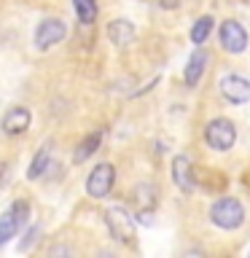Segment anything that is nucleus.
Masks as SVG:
<instances>
[{
  "label": "nucleus",
  "instance_id": "1",
  "mask_svg": "<svg viewBox=\"0 0 250 258\" xmlns=\"http://www.w3.org/2000/svg\"><path fill=\"white\" fill-rule=\"evenodd\" d=\"M210 221L223 231H234L245 223V207L237 197H221L210 207Z\"/></svg>",
  "mask_w": 250,
  "mask_h": 258
},
{
  "label": "nucleus",
  "instance_id": "2",
  "mask_svg": "<svg viewBox=\"0 0 250 258\" xmlns=\"http://www.w3.org/2000/svg\"><path fill=\"white\" fill-rule=\"evenodd\" d=\"M105 226H108L110 237L116 242H124V245H132L135 237H137V226H135V218L127 213L121 205L116 207H108L105 210Z\"/></svg>",
  "mask_w": 250,
  "mask_h": 258
},
{
  "label": "nucleus",
  "instance_id": "3",
  "mask_svg": "<svg viewBox=\"0 0 250 258\" xmlns=\"http://www.w3.org/2000/svg\"><path fill=\"white\" fill-rule=\"evenodd\" d=\"M205 143L210 145L213 151H231L234 143H237V126H234V121L229 118H213L205 124Z\"/></svg>",
  "mask_w": 250,
  "mask_h": 258
},
{
  "label": "nucleus",
  "instance_id": "4",
  "mask_svg": "<svg viewBox=\"0 0 250 258\" xmlns=\"http://www.w3.org/2000/svg\"><path fill=\"white\" fill-rule=\"evenodd\" d=\"M113 183H116V167L110 164V161H102V164H97L92 172L86 177V194L92 199H105L113 188Z\"/></svg>",
  "mask_w": 250,
  "mask_h": 258
},
{
  "label": "nucleus",
  "instance_id": "5",
  "mask_svg": "<svg viewBox=\"0 0 250 258\" xmlns=\"http://www.w3.org/2000/svg\"><path fill=\"white\" fill-rule=\"evenodd\" d=\"M218 38H221L223 51L229 54H242L247 48V30L237 19H226L221 24V30H218Z\"/></svg>",
  "mask_w": 250,
  "mask_h": 258
},
{
  "label": "nucleus",
  "instance_id": "6",
  "mask_svg": "<svg viewBox=\"0 0 250 258\" xmlns=\"http://www.w3.org/2000/svg\"><path fill=\"white\" fill-rule=\"evenodd\" d=\"M218 89H221L223 100L231 102V105H245L250 102V81L237 76V73H229V76L221 78V84H218Z\"/></svg>",
  "mask_w": 250,
  "mask_h": 258
},
{
  "label": "nucleus",
  "instance_id": "7",
  "mask_svg": "<svg viewBox=\"0 0 250 258\" xmlns=\"http://www.w3.org/2000/svg\"><path fill=\"white\" fill-rule=\"evenodd\" d=\"M30 121H32L30 108H24V105H14V108L6 110L3 121H0V129H3L8 137H16V135H24V132H27Z\"/></svg>",
  "mask_w": 250,
  "mask_h": 258
},
{
  "label": "nucleus",
  "instance_id": "8",
  "mask_svg": "<svg viewBox=\"0 0 250 258\" xmlns=\"http://www.w3.org/2000/svg\"><path fill=\"white\" fill-rule=\"evenodd\" d=\"M68 35V27H65L62 19H43L35 30V46L38 48H51L59 40Z\"/></svg>",
  "mask_w": 250,
  "mask_h": 258
},
{
  "label": "nucleus",
  "instance_id": "9",
  "mask_svg": "<svg viewBox=\"0 0 250 258\" xmlns=\"http://www.w3.org/2000/svg\"><path fill=\"white\" fill-rule=\"evenodd\" d=\"M172 180H175V185L183 194H194V188H197V180H194V164H191L189 156H183V153L172 159Z\"/></svg>",
  "mask_w": 250,
  "mask_h": 258
},
{
  "label": "nucleus",
  "instance_id": "10",
  "mask_svg": "<svg viewBox=\"0 0 250 258\" xmlns=\"http://www.w3.org/2000/svg\"><path fill=\"white\" fill-rule=\"evenodd\" d=\"M207 62H210V54L205 51V48H197V51L189 56L185 70H183V81H185L189 89H194L202 81V76H205V70H207Z\"/></svg>",
  "mask_w": 250,
  "mask_h": 258
},
{
  "label": "nucleus",
  "instance_id": "11",
  "mask_svg": "<svg viewBox=\"0 0 250 258\" xmlns=\"http://www.w3.org/2000/svg\"><path fill=\"white\" fill-rule=\"evenodd\" d=\"M132 202H135V210H137V215H151L153 210H156V202H159V194H156V185H151V183H140V185H135V191H132Z\"/></svg>",
  "mask_w": 250,
  "mask_h": 258
},
{
  "label": "nucleus",
  "instance_id": "12",
  "mask_svg": "<svg viewBox=\"0 0 250 258\" xmlns=\"http://www.w3.org/2000/svg\"><path fill=\"white\" fill-rule=\"evenodd\" d=\"M108 38H110V43L118 46V48L129 46L135 40V24L129 19H113L108 24Z\"/></svg>",
  "mask_w": 250,
  "mask_h": 258
},
{
  "label": "nucleus",
  "instance_id": "13",
  "mask_svg": "<svg viewBox=\"0 0 250 258\" xmlns=\"http://www.w3.org/2000/svg\"><path fill=\"white\" fill-rule=\"evenodd\" d=\"M100 143H102V132H92V135H86L84 140L78 143L76 153H73V161H76V164H81V161H86L89 156H94L97 148H100Z\"/></svg>",
  "mask_w": 250,
  "mask_h": 258
},
{
  "label": "nucleus",
  "instance_id": "14",
  "mask_svg": "<svg viewBox=\"0 0 250 258\" xmlns=\"http://www.w3.org/2000/svg\"><path fill=\"white\" fill-rule=\"evenodd\" d=\"M48 161H51V143H46L43 148L35 153V159H32V164H30V169H27V177H30V180H38V177L46 172Z\"/></svg>",
  "mask_w": 250,
  "mask_h": 258
},
{
  "label": "nucleus",
  "instance_id": "15",
  "mask_svg": "<svg viewBox=\"0 0 250 258\" xmlns=\"http://www.w3.org/2000/svg\"><path fill=\"white\" fill-rule=\"evenodd\" d=\"M213 24H215V19L213 16H199L197 22H194V27H191V40L197 46H202V43H207V38H210V32H213Z\"/></svg>",
  "mask_w": 250,
  "mask_h": 258
},
{
  "label": "nucleus",
  "instance_id": "16",
  "mask_svg": "<svg viewBox=\"0 0 250 258\" xmlns=\"http://www.w3.org/2000/svg\"><path fill=\"white\" fill-rule=\"evenodd\" d=\"M16 231H19V221H16V215L11 210H6V213L0 215V245H6Z\"/></svg>",
  "mask_w": 250,
  "mask_h": 258
},
{
  "label": "nucleus",
  "instance_id": "17",
  "mask_svg": "<svg viewBox=\"0 0 250 258\" xmlns=\"http://www.w3.org/2000/svg\"><path fill=\"white\" fill-rule=\"evenodd\" d=\"M81 24H92L97 19V0H73Z\"/></svg>",
  "mask_w": 250,
  "mask_h": 258
},
{
  "label": "nucleus",
  "instance_id": "18",
  "mask_svg": "<svg viewBox=\"0 0 250 258\" xmlns=\"http://www.w3.org/2000/svg\"><path fill=\"white\" fill-rule=\"evenodd\" d=\"M11 213L16 215V221H19V226L27 221V213H30V202H24V199H16L14 205H11Z\"/></svg>",
  "mask_w": 250,
  "mask_h": 258
},
{
  "label": "nucleus",
  "instance_id": "19",
  "mask_svg": "<svg viewBox=\"0 0 250 258\" xmlns=\"http://www.w3.org/2000/svg\"><path fill=\"white\" fill-rule=\"evenodd\" d=\"M38 234H40V229H38V226H32V229L27 231V242L22 239V245H19V250H30V247H32V242L38 239Z\"/></svg>",
  "mask_w": 250,
  "mask_h": 258
},
{
  "label": "nucleus",
  "instance_id": "20",
  "mask_svg": "<svg viewBox=\"0 0 250 258\" xmlns=\"http://www.w3.org/2000/svg\"><path fill=\"white\" fill-rule=\"evenodd\" d=\"M8 169H11V167H8L6 161H0V188L8 183Z\"/></svg>",
  "mask_w": 250,
  "mask_h": 258
},
{
  "label": "nucleus",
  "instance_id": "21",
  "mask_svg": "<svg viewBox=\"0 0 250 258\" xmlns=\"http://www.w3.org/2000/svg\"><path fill=\"white\" fill-rule=\"evenodd\" d=\"M180 3H183V0H159V6L167 8V11H172V8H177Z\"/></svg>",
  "mask_w": 250,
  "mask_h": 258
}]
</instances>
